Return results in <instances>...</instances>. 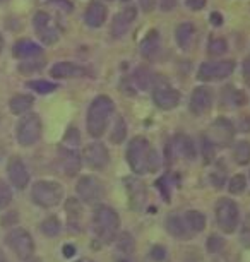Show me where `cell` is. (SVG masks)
I'll return each mask as SVG.
<instances>
[{"label": "cell", "instance_id": "cell-25", "mask_svg": "<svg viewBox=\"0 0 250 262\" xmlns=\"http://www.w3.org/2000/svg\"><path fill=\"white\" fill-rule=\"evenodd\" d=\"M14 55L21 60H26V58H33V57H40L43 53V48L38 45V43L31 41V39H19V41L14 45Z\"/></svg>", "mask_w": 250, "mask_h": 262}, {"label": "cell", "instance_id": "cell-3", "mask_svg": "<svg viewBox=\"0 0 250 262\" xmlns=\"http://www.w3.org/2000/svg\"><path fill=\"white\" fill-rule=\"evenodd\" d=\"M113 112H115V103L111 101L110 96L101 95L93 100V103L89 105V110H87V117H86V127L91 137L98 139V137H101L105 134Z\"/></svg>", "mask_w": 250, "mask_h": 262}, {"label": "cell", "instance_id": "cell-53", "mask_svg": "<svg viewBox=\"0 0 250 262\" xmlns=\"http://www.w3.org/2000/svg\"><path fill=\"white\" fill-rule=\"evenodd\" d=\"M2 48H4V38H2V34H0V53H2Z\"/></svg>", "mask_w": 250, "mask_h": 262}, {"label": "cell", "instance_id": "cell-26", "mask_svg": "<svg viewBox=\"0 0 250 262\" xmlns=\"http://www.w3.org/2000/svg\"><path fill=\"white\" fill-rule=\"evenodd\" d=\"M194 36H195V28L192 23L178 24V28H176V31H175V39L182 50H187V48L192 45Z\"/></svg>", "mask_w": 250, "mask_h": 262}, {"label": "cell", "instance_id": "cell-10", "mask_svg": "<svg viewBox=\"0 0 250 262\" xmlns=\"http://www.w3.org/2000/svg\"><path fill=\"white\" fill-rule=\"evenodd\" d=\"M33 26H34V31L38 34V38H40L41 43H45V45H53V43H57L58 38H60L57 24L43 11L36 12V16L33 19Z\"/></svg>", "mask_w": 250, "mask_h": 262}, {"label": "cell", "instance_id": "cell-55", "mask_svg": "<svg viewBox=\"0 0 250 262\" xmlns=\"http://www.w3.org/2000/svg\"><path fill=\"white\" fill-rule=\"evenodd\" d=\"M28 262H41V260L40 259H29Z\"/></svg>", "mask_w": 250, "mask_h": 262}, {"label": "cell", "instance_id": "cell-33", "mask_svg": "<svg viewBox=\"0 0 250 262\" xmlns=\"http://www.w3.org/2000/svg\"><path fill=\"white\" fill-rule=\"evenodd\" d=\"M40 230H41L43 235L50 236V238H52V236H57L58 233H60V221H58L57 216H50L41 223Z\"/></svg>", "mask_w": 250, "mask_h": 262}, {"label": "cell", "instance_id": "cell-29", "mask_svg": "<svg viewBox=\"0 0 250 262\" xmlns=\"http://www.w3.org/2000/svg\"><path fill=\"white\" fill-rule=\"evenodd\" d=\"M45 67V58L40 57H33V58H26L19 63V72L28 76V74H34V72H40L41 69Z\"/></svg>", "mask_w": 250, "mask_h": 262}, {"label": "cell", "instance_id": "cell-24", "mask_svg": "<svg viewBox=\"0 0 250 262\" xmlns=\"http://www.w3.org/2000/svg\"><path fill=\"white\" fill-rule=\"evenodd\" d=\"M65 214H67V223H69V228L72 231H81V226H82V206L81 202L71 197L67 199L65 202Z\"/></svg>", "mask_w": 250, "mask_h": 262}, {"label": "cell", "instance_id": "cell-51", "mask_svg": "<svg viewBox=\"0 0 250 262\" xmlns=\"http://www.w3.org/2000/svg\"><path fill=\"white\" fill-rule=\"evenodd\" d=\"M242 240H243L245 247H248V249H250V230H245V231H243Z\"/></svg>", "mask_w": 250, "mask_h": 262}, {"label": "cell", "instance_id": "cell-2", "mask_svg": "<svg viewBox=\"0 0 250 262\" xmlns=\"http://www.w3.org/2000/svg\"><path fill=\"white\" fill-rule=\"evenodd\" d=\"M120 228V217L110 206L100 204L93 212V231H95V244L108 245L115 240Z\"/></svg>", "mask_w": 250, "mask_h": 262}, {"label": "cell", "instance_id": "cell-18", "mask_svg": "<svg viewBox=\"0 0 250 262\" xmlns=\"http://www.w3.org/2000/svg\"><path fill=\"white\" fill-rule=\"evenodd\" d=\"M7 175H9V180L12 182V185L19 190L26 189V185L29 184V173L26 170V165H24L19 156H14L9 160Z\"/></svg>", "mask_w": 250, "mask_h": 262}, {"label": "cell", "instance_id": "cell-44", "mask_svg": "<svg viewBox=\"0 0 250 262\" xmlns=\"http://www.w3.org/2000/svg\"><path fill=\"white\" fill-rule=\"evenodd\" d=\"M208 0H187V7L190 11H202Z\"/></svg>", "mask_w": 250, "mask_h": 262}, {"label": "cell", "instance_id": "cell-32", "mask_svg": "<svg viewBox=\"0 0 250 262\" xmlns=\"http://www.w3.org/2000/svg\"><path fill=\"white\" fill-rule=\"evenodd\" d=\"M127 137V127H125V122L122 117H117L115 118V125H113V130H111V136H110V141L113 144H122Z\"/></svg>", "mask_w": 250, "mask_h": 262}, {"label": "cell", "instance_id": "cell-27", "mask_svg": "<svg viewBox=\"0 0 250 262\" xmlns=\"http://www.w3.org/2000/svg\"><path fill=\"white\" fill-rule=\"evenodd\" d=\"M33 96L29 95H16L11 98V101H9V108H11V112L14 115H22V113H26L31 110L33 106Z\"/></svg>", "mask_w": 250, "mask_h": 262}, {"label": "cell", "instance_id": "cell-1", "mask_svg": "<svg viewBox=\"0 0 250 262\" xmlns=\"http://www.w3.org/2000/svg\"><path fill=\"white\" fill-rule=\"evenodd\" d=\"M127 163L137 175L156 173L160 168V156L146 137H134L127 147Z\"/></svg>", "mask_w": 250, "mask_h": 262}, {"label": "cell", "instance_id": "cell-7", "mask_svg": "<svg viewBox=\"0 0 250 262\" xmlns=\"http://www.w3.org/2000/svg\"><path fill=\"white\" fill-rule=\"evenodd\" d=\"M41 136V120L36 113H28L17 123V141L21 146L36 144Z\"/></svg>", "mask_w": 250, "mask_h": 262}, {"label": "cell", "instance_id": "cell-56", "mask_svg": "<svg viewBox=\"0 0 250 262\" xmlns=\"http://www.w3.org/2000/svg\"><path fill=\"white\" fill-rule=\"evenodd\" d=\"M2 2H7V0H0V4H2Z\"/></svg>", "mask_w": 250, "mask_h": 262}, {"label": "cell", "instance_id": "cell-21", "mask_svg": "<svg viewBox=\"0 0 250 262\" xmlns=\"http://www.w3.org/2000/svg\"><path fill=\"white\" fill-rule=\"evenodd\" d=\"M108 17V9L101 2H91L84 12V21L89 28H101Z\"/></svg>", "mask_w": 250, "mask_h": 262}, {"label": "cell", "instance_id": "cell-17", "mask_svg": "<svg viewBox=\"0 0 250 262\" xmlns=\"http://www.w3.org/2000/svg\"><path fill=\"white\" fill-rule=\"evenodd\" d=\"M58 161H60L62 171L67 177H74L81 170V156L76 147H67V146L58 147Z\"/></svg>", "mask_w": 250, "mask_h": 262}, {"label": "cell", "instance_id": "cell-28", "mask_svg": "<svg viewBox=\"0 0 250 262\" xmlns=\"http://www.w3.org/2000/svg\"><path fill=\"white\" fill-rule=\"evenodd\" d=\"M184 217L192 233H200L206 228V216L200 211H187Z\"/></svg>", "mask_w": 250, "mask_h": 262}, {"label": "cell", "instance_id": "cell-4", "mask_svg": "<svg viewBox=\"0 0 250 262\" xmlns=\"http://www.w3.org/2000/svg\"><path fill=\"white\" fill-rule=\"evenodd\" d=\"M31 197L34 204L40 207H55L57 204H60L63 197V187L57 182L40 180L33 185Z\"/></svg>", "mask_w": 250, "mask_h": 262}, {"label": "cell", "instance_id": "cell-45", "mask_svg": "<svg viewBox=\"0 0 250 262\" xmlns=\"http://www.w3.org/2000/svg\"><path fill=\"white\" fill-rule=\"evenodd\" d=\"M142 12H153L156 7V0H139Z\"/></svg>", "mask_w": 250, "mask_h": 262}, {"label": "cell", "instance_id": "cell-19", "mask_svg": "<svg viewBox=\"0 0 250 262\" xmlns=\"http://www.w3.org/2000/svg\"><path fill=\"white\" fill-rule=\"evenodd\" d=\"M135 252V242L129 233H120L115 245V262H132Z\"/></svg>", "mask_w": 250, "mask_h": 262}, {"label": "cell", "instance_id": "cell-23", "mask_svg": "<svg viewBox=\"0 0 250 262\" xmlns=\"http://www.w3.org/2000/svg\"><path fill=\"white\" fill-rule=\"evenodd\" d=\"M160 45H161L160 31L158 29H151L141 41V55L146 60H154L156 55L160 53Z\"/></svg>", "mask_w": 250, "mask_h": 262}, {"label": "cell", "instance_id": "cell-35", "mask_svg": "<svg viewBox=\"0 0 250 262\" xmlns=\"http://www.w3.org/2000/svg\"><path fill=\"white\" fill-rule=\"evenodd\" d=\"M26 86L29 90H33L34 93H38V95H48V93H53L57 90V84L41 81V79H38V81H29Z\"/></svg>", "mask_w": 250, "mask_h": 262}, {"label": "cell", "instance_id": "cell-39", "mask_svg": "<svg viewBox=\"0 0 250 262\" xmlns=\"http://www.w3.org/2000/svg\"><path fill=\"white\" fill-rule=\"evenodd\" d=\"M12 202V190L11 187L4 182H0V211L6 209V207Z\"/></svg>", "mask_w": 250, "mask_h": 262}, {"label": "cell", "instance_id": "cell-13", "mask_svg": "<svg viewBox=\"0 0 250 262\" xmlns=\"http://www.w3.org/2000/svg\"><path fill=\"white\" fill-rule=\"evenodd\" d=\"M84 160L93 170H105L110 163V152L101 142H91L84 149Z\"/></svg>", "mask_w": 250, "mask_h": 262}, {"label": "cell", "instance_id": "cell-22", "mask_svg": "<svg viewBox=\"0 0 250 262\" xmlns=\"http://www.w3.org/2000/svg\"><path fill=\"white\" fill-rule=\"evenodd\" d=\"M165 228L170 235H173L175 238H180V240H187L192 236V231L189 230L187 223H185V217L178 214H171L166 217Z\"/></svg>", "mask_w": 250, "mask_h": 262}, {"label": "cell", "instance_id": "cell-36", "mask_svg": "<svg viewBox=\"0 0 250 262\" xmlns=\"http://www.w3.org/2000/svg\"><path fill=\"white\" fill-rule=\"evenodd\" d=\"M224 180H226V166L223 165V161H218L216 168L211 171V182H213L214 187L221 189V187L224 185Z\"/></svg>", "mask_w": 250, "mask_h": 262}, {"label": "cell", "instance_id": "cell-43", "mask_svg": "<svg viewBox=\"0 0 250 262\" xmlns=\"http://www.w3.org/2000/svg\"><path fill=\"white\" fill-rule=\"evenodd\" d=\"M151 257H153L154 260H165L166 259V249L165 247H161V245H154L153 247V250H151Z\"/></svg>", "mask_w": 250, "mask_h": 262}, {"label": "cell", "instance_id": "cell-38", "mask_svg": "<svg viewBox=\"0 0 250 262\" xmlns=\"http://www.w3.org/2000/svg\"><path fill=\"white\" fill-rule=\"evenodd\" d=\"M245 187H247V179H245V175H235L232 182H230V192L232 194H242L245 190Z\"/></svg>", "mask_w": 250, "mask_h": 262}, {"label": "cell", "instance_id": "cell-6", "mask_svg": "<svg viewBox=\"0 0 250 262\" xmlns=\"http://www.w3.org/2000/svg\"><path fill=\"white\" fill-rule=\"evenodd\" d=\"M6 244L19 259L29 260L34 254V240L24 228H14L7 233Z\"/></svg>", "mask_w": 250, "mask_h": 262}, {"label": "cell", "instance_id": "cell-46", "mask_svg": "<svg viewBox=\"0 0 250 262\" xmlns=\"http://www.w3.org/2000/svg\"><path fill=\"white\" fill-rule=\"evenodd\" d=\"M242 72H243V81L247 82V86H250V57L243 60Z\"/></svg>", "mask_w": 250, "mask_h": 262}, {"label": "cell", "instance_id": "cell-14", "mask_svg": "<svg viewBox=\"0 0 250 262\" xmlns=\"http://www.w3.org/2000/svg\"><path fill=\"white\" fill-rule=\"evenodd\" d=\"M127 195H129V206L132 211H142L148 202V190H146L144 182L139 179H127Z\"/></svg>", "mask_w": 250, "mask_h": 262}, {"label": "cell", "instance_id": "cell-40", "mask_svg": "<svg viewBox=\"0 0 250 262\" xmlns=\"http://www.w3.org/2000/svg\"><path fill=\"white\" fill-rule=\"evenodd\" d=\"M202 156L206 165H211L214 160V144L206 136L202 137Z\"/></svg>", "mask_w": 250, "mask_h": 262}, {"label": "cell", "instance_id": "cell-54", "mask_svg": "<svg viewBox=\"0 0 250 262\" xmlns=\"http://www.w3.org/2000/svg\"><path fill=\"white\" fill-rule=\"evenodd\" d=\"M77 262H93L91 259H81V260H77Z\"/></svg>", "mask_w": 250, "mask_h": 262}, {"label": "cell", "instance_id": "cell-12", "mask_svg": "<svg viewBox=\"0 0 250 262\" xmlns=\"http://www.w3.org/2000/svg\"><path fill=\"white\" fill-rule=\"evenodd\" d=\"M195 155H197V151H195L194 141L185 134H176L166 146V161H168V165L170 161H173L175 156L185 158V160H194Z\"/></svg>", "mask_w": 250, "mask_h": 262}, {"label": "cell", "instance_id": "cell-48", "mask_svg": "<svg viewBox=\"0 0 250 262\" xmlns=\"http://www.w3.org/2000/svg\"><path fill=\"white\" fill-rule=\"evenodd\" d=\"M209 23H211V24H214V26H221V24H223V17H221V14H219V12H211V16H209Z\"/></svg>", "mask_w": 250, "mask_h": 262}, {"label": "cell", "instance_id": "cell-15", "mask_svg": "<svg viewBox=\"0 0 250 262\" xmlns=\"http://www.w3.org/2000/svg\"><path fill=\"white\" fill-rule=\"evenodd\" d=\"M153 101L161 110H173L180 103V93L166 84H160L153 91Z\"/></svg>", "mask_w": 250, "mask_h": 262}, {"label": "cell", "instance_id": "cell-11", "mask_svg": "<svg viewBox=\"0 0 250 262\" xmlns=\"http://www.w3.org/2000/svg\"><path fill=\"white\" fill-rule=\"evenodd\" d=\"M208 139L213 142L214 146H230L235 137V127L228 118L219 117L213 123H211L209 130H208Z\"/></svg>", "mask_w": 250, "mask_h": 262}, {"label": "cell", "instance_id": "cell-41", "mask_svg": "<svg viewBox=\"0 0 250 262\" xmlns=\"http://www.w3.org/2000/svg\"><path fill=\"white\" fill-rule=\"evenodd\" d=\"M223 247H224V240L221 238V236L211 235L208 238V252H211V254H218V252H221Z\"/></svg>", "mask_w": 250, "mask_h": 262}, {"label": "cell", "instance_id": "cell-50", "mask_svg": "<svg viewBox=\"0 0 250 262\" xmlns=\"http://www.w3.org/2000/svg\"><path fill=\"white\" fill-rule=\"evenodd\" d=\"M62 252H63V255H65L67 259H69V257H74L76 255V247L72 244H65V245H63Z\"/></svg>", "mask_w": 250, "mask_h": 262}, {"label": "cell", "instance_id": "cell-9", "mask_svg": "<svg viewBox=\"0 0 250 262\" xmlns=\"http://www.w3.org/2000/svg\"><path fill=\"white\" fill-rule=\"evenodd\" d=\"M76 190L86 204H96V202H100L103 199V195H105V185H103L96 177H91V175L81 177L76 185Z\"/></svg>", "mask_w": 250, "mask_h": 262}, {"label": "cell", "instance_id": "cell-49", "mask_svg": "<svg viewBox=\"0 0 250 262\" xmlns=\"http://www.w3.org/2000/svg\"><path fill=\"white\" fill-rule=\"evenodd\" d=\"M247 103V96H245V93L243 91H237L235 93V105H238V106H242Z\"/></svg>", "mask_w": 250, "mask_h": 262}, {"label": "cell", "instance_id": "cell-16", "mask_svg": "<svg viewBox=\"0 0 250 262\" xmlns=\"http://www.w3.org/2000/svg\"><path fill=\"white\" fill-rule=\"evenodd\" d=\"M213 106V91L206 86H199L195 88L190 95V103H189V108L194 115H204L208 113Z\"/></svg>", "mask_w": 250, "mask_h": 262}, {"label": "cell", "instance_id": "cell-42", "mask_svg": "<svg viewBox=\"0 0 250 262\" xmlns=\"http://www.w3.org/2000/svg\"><path fill=\"white\" fill-rule=\"evenodd\" d=\"M120 14L122 16H124V19L129 24H132L135 21V17H137V11H135V7H132V6H129V7H124L120 11Z\"/></svg>", "mask_w": 250, "mask_h": 262}, {"label": "cell", "instance_id": "cell-8", "mask_svg": "<svg viewBox=\"0 0 250 262\" xmlns=\"http://www.w3.org/2000/svg\"><path fill=\"white\" fill-rule=\"evenodd\" d=\"M235 62L233 60H218V62H204L200 63L197 71V79L202 82L221 81L233 74Z\"/></svg>", "mask_w": 250, "mask_h": 262}, {"label": "cell", "instance_id": "cell-58", "mask_svg": "<svg viewBox=\"0 0 250 262\" xmlns=\"http://www.w3.org/2000/svg\"><path fill=\"white\" fill-rule=\"evenodd\" d=\"M0 118H2V115H0Z\"/></svg>", "mask_w": 250, "mask_h": 262}, {"label": "cell", "instance_id": "cell-20", "mask_svg": "<svg viewBox=\"0 0 250 262\" xmlns=\"http://www.w3.org/2000/svg\"><path fill=\"white\" fill-rule=\"evenodd\" d=\"M50 74L55 79H74L86 76L87 71L82 66H77V63L72 62H58L50 69Z\"/></svg>", "mask_w": 250, "mask_h": 262}, {"label": "cell", "instance_id": "cell-52", "mask_svg": "<svg viewBox=\"0 0 250 262\" xmlns=\"http://www.w3.org/2000/svg\"><path fill=\"white\" fill-rule=\"evenodd\" d=\"M0 262H7L6 255H4V252H2V250H0Z\"/></svg>", "mask_w": 250, "mask_h": 262}, {"label": "cell", "instance_id": "cell-37", "mask_svg": "<svg viewBox=\"0 0 250 262\" xmlns=\"http://www.w3.org/2000/svg\"><path fill=\"white\" fill-rule=\"evenodd\" d=\"M130 24L125 21L124 16L119 12L117 16L113 17V23H111V36L115 38H122L124 34L127 33V29H129Z\"/></svg>", "mask_w": 250, "mask_h": 262}, {"label": "cell", "instance_id": "cell-34", "mask_svg": "<svg viewBox=\"0 0 250 262\" xmlns=\"http://www.w3.org/2000/svg\"><path fill=\"white\" fill-rule=\"evenodd\" d=\"M134 79L139 90H149L151 82H153V76H151V72L146 67H137Z\"/></svg>", "mask_w": 250, "mask_h": 262}, {"label": "cell", "instance_id": "cell-30", "mask_svg": "<svg viewBox=\"0 0 250 262\" xmlns=\"http://www.w3.org/2000/svg\"><path fill=\"white\" fill-rule=\"evenodd\" d=\"M233 160L238 165H248L250 163V142L238 141L233 147Z\"/></svg>", "mask_w": 250, "mask_h": 262}, {"label": "cell", "instance_id": "cell-47", "mask_svg": "<svg viewBox=\"0 0 250 262\" xmlns=\"http://www.w3.org/2000/svg\"><path fill=\"white\" fill-rule=\"evenodd\" d=\"M160 2H161V9H163L165 12L173 11L176 7V0H160Z\"/></svg>", "mask_w": 250, "mask_h": 262}, {"label": "cell", "instance_id": "cell-31", "mask_svg": "<svg viewBox=\"0 0 250 262\" xmlns=\"http://www.w3.org/2000/svg\"><path fill=\"white\" fill-rule=\"evenodd\" d=\"M228 52V43L224 38H211L208 43V53L211 57H221Z\"/></svg>", "mask_w": 250, "mask_h": 262}, {"label": "cell", "instance_id": "cell-5", "mask_svg": "<svg viewBox=\"0 0 250 262\" xmlns=\"http://www.w3.org/2000/svg\"><path fill=\"white\" fill-rule=\"evenodd\" d=\"M238 206L237 202L228 199V197H223V199L218 201L216 204V221L218 226L224 231L226 235H232L237 231L238 226Z\"/></svg>", "mask_w": 250, "mask_h": 262}, {"label": "cell", "instance_id": "cell-57", "mask_svg": "<svg viewBox=\"0 0 250 262\" xmlns=\"http://www.w3.org/2000/svg\"><path fill=\"white\" fill-rule=\"evenodd\" d=\"M122 2H129V0H122Z\"/></svg>", "mask_w": 250, "mask_h": 262}]
</instances>
